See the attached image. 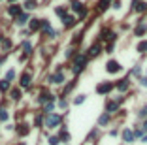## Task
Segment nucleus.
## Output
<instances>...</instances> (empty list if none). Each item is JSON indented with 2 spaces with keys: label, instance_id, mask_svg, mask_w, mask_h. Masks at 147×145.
<instances>
[{
  "label": "nucleus",
  "instance_id": "1",
  "mask_svg": "<svg viewBox=\"0 0 147 145\" xmlns=\"http://www.w3.org/2000/svg\"><path fill=\"white\" fill-rule=\"evenodd\" d=\"M58 122H60V117H58V115L49 113V115H47V119H45V126L55 128V126H58Z\"/></svg>",
  "mask_w": 147,
  "mask_h": 145
},
{
  "label": "nucleus",
  "instance_id": "2",
  "mask_svg": "<svg viewBox=\"0 0 147 145\" xmlns=\"http://www.w3.org/2000/svg\"><path fill=\"white\" fill-rule=\"evenodd\" d=\"M85 62H87V57H77L74 62V72H81L85 68Z\"/></svg>",
  "mask_w": 147,
  "mask_h": 145
},
{
  "label": "nucleus",
  "instance_id": "3",
  "mask_svg": "<svg viewBox=\"0 0 147 145\" xmlns=\"http://www.w3.org/2000/svg\"><path fill=\"white\" fill-rule=\"evenodd\" d=\"M111 89H113L111 83H100V85L96 87V92H98V94H107Z\"/></svg>",
  "mask_w": 147,
  "mask_h": 145
},
{
  "label": "nucleus",
  "instance_id": "4",
  "mask_svg": "<svg viewBox=\"0 0 147 145\" xmlns=\"http://www.w3.org/2000/svg\"><path fill=\"white\" fill-rule=\"evenodd\" d=\"M106 70L109 74H115V72H121V64L117 62V60H109L107 62V66H106Z\"/></svg>",
  "mask_w": 147,
  "mask_h": 145
},
{
  "label": "nucleus",
  "instance_id": "5",
  "mask_svg": "<svg viewBox=\"0 0 147 145\" xmlns=\"http://www.w3.org/2000/svg\"><path fill=\"white\" fill-rule=\"evenodd\" d=\"M123 140H125L126 143H132L134 141V132L130 130V128H126V130L123 132Z\"/></svg>",
  "mask_w": 147,
  "mask_h": 145
},
{
  "label": "nucleus",
  "instance_id": "6",
  "mask_svg": "<svg viewBox=\"0 0 147 145\" xmlns=\"http://www.w3.org/2000/svg\"><path fill=\"white\" fill-rule=\"evenodd\" d=\"M72 8H74V11H77V13L79 15H85V8H83V4H81V2H72Z\"/></svg>",
  "mask_w": 147,
  "mask_h": 145
},
{
  "label": "nucleus",
  "instance_id": "7",
  "mask_svg": "<svg viewBox=\"0 0 147 145\" xmlns=\"http://www.w3.org/2000/svg\"><path fill=\"white\" fill-rule=\"evenodd\" d=\"M42 30H44V34H49V36H53V34H55L53 28H51V25H49L47 21H42Z\"/></svg>",
  "mask_w": 147,
  "mask_h": 145
},
{
  "label": "nucleus",
  "instance_id": "8",
  "mask_svg": "<svg viewBox=\"0 0 147 145\" xmlns=\"http://www.w3.org/2000/svg\"><path fill=\"white\" fill-rule=\"evenodd\" d=\"M128 85H130L128 79H121V81L117 83V89H119V91L123 92V91H126V89H128Z\"/></svg>",
  "mask_w": 147,
  "mask_h": 145
},
{
  "label": "nucleus",
  "instance_id": "9",
  "mask_svg": "<svg viewBox=\"0 0 147 145\" xmlns=\"http://www.w3.org/2000/svg\"><path fill=\"white\" fill-rule=\"evenodd\" d=\"M49 81H53V83H62V81H64V76H62V74H55V76H49Z\"/></svg>",
  "mask_w": 147,
  "mask_h": 145
},
{
  "label": "nucleus",
  "instance_id": "10",
  "mask_svg": "<svg viewBox=\"0 0 147 145\" xmlns=\"http://www.w3.org/2000/svg\"><path fill=\"white\" fill-rule=\"evenodd\" d=\"M74 23H76V19L70 17V15H66V17L62 19V25H64V27H74Z\"/></svg>",
  "mask_w": 147,
  "mask_h": 145
},
{
  "label": "nucleus",
  "instance_id": "11",
  "mask_svg": "<svg viewBox=\"0 0 147 145\" xmlns=\"http://www.w3.org/2000/svg\"><path fill=\"white\" fill-rule=\"evenodd\" d=\"M28 85H30V76H28V74H23V77H21V87H25V89H27Z\"/></svg>",
  "mask_w": 147,
  "mask_h": 145
},
{
  "label": "nucleus",
  "instance_id": "12",
  "mask_svg": "<svg viewBox=\"0 0 147 145\" xmlns=\"http://www.w3.org/2000/svg\"><path fill=\"white\" fill-rule=\"evenodd\" d=\"M9 15H21V6H9Z\"/></svg>",
  "mask_w": 147,
  "mask_h": 145
},
{
  "label": "nucleus",
  "instance_id": "13",
  "mask_svg": "<svg viewBox=\"0 0 147 145\" xmlns=\"http://www.w3.org/2000/svg\"><path fill=\"white\" fill-rule=\"evenodd\" d=\"M40 27H42V21H38V19H30V28H32V30H38Z\"/></svg>",
  "mask_w": 147,
  "mask_h": 145
},
{
  "label": "nucleus",
  "instance_id": "14",
  "mask_svg": "<svg viewBox=\"0 0 147 145\" xmlns=\"http://www.w3.org/2000/svg\"><path fill=\"white\" fill-rule=\"evenodd\" d=\"M109 2H111V0H100V4H98V9H100V11H104V9H107V6H109Z\"/></svg>",
  "mask_w": 147,
  "mask_h": 145
},
{
  "label": "nucleus",
  "instance_id": "15",
  "mask_svg": "<svg viewBox=\"0 0 147 145\" xmlns=\"http://www.w3.org/2000/svg\"><path fill=\"white\" fill-rule=\"evenodd\" d=\"M145 30H147V25H145V23H142L138 28H136V36H142V34H143Z\"/></svg>",
  "mask_w": 147,
  "mask_h": 145
},
{
  "label": "nucleus",
  "instance_id": "16",
  "mask_svg": "<svg viewBox=\"0 0 147 145\" xmlns=\"http://www.w3.org/2000/svg\"><path fill=\"white\" fill-rule=\"evenodd\" d=\"M98 53H100V45H93V47H91V51H89L91 57H96Z\"/></svg>",
  "mask_w": 147,
  "mask_h": 145
},
{
  "label": "nucleus",
  "instance_id": "17",
  "mask_svg": "<svg viewBox=\"0 0 147 145\" xmlns=\"http://www.w3.org/2000/svg\"><path fill=\"white\" fill-rule=\"evenodd\" d=\"M117 106H119V102H109L107 104V113H111V111H115Z\"/></svg>",
  "mask_w": 147,
  "mask_h": 145
},
{
  "label": "nucleus",
  "instance_id": "18",
  "mask_svg": "<svg viewBox=\"0 0 147 145\" xmlns=\"http://www.w3.org/2000/svg\"><path fill=\"white\" fill-rule=\"evenodd\" d=\"M138 51H140V53H145V51H147V41H140V43H138Z\"/></svg>",
  "mask_w": 147,
  "mask_h": 145
},
{
  "label": "nucleus",
  "instance_id": "19",
  "mask_svg": "<svg viewBox=\"0 0 147 145\" xmlns=\"http://www.w3.org/2000/svg\"><path fill=\"white\" fill-rule=\"evenodd\" d=\"M19 134H21V136H27L28 134V126L27 124H21V126H19Z\"/></svg>",
  "mask_w": 147,
  "mask_h": 145
},
{
  "label": "nucleus",
  "instance_id": "20",
  "mask_svg": "<svg viewBox=\"0 0 147 145\" xmlns=\"http://www.w3.org/2000/svg\"><path fill=\"white\" fill-rule=\"evenodd\" d=\"M30 49H32V47H30V43H28V41H25V43H23V53H25V55H28V53H30Z\"/></svg>",
  "mask_w": 147,
  "mask_h": 145
},
{
  "label": "nucleus",
  "instance_id": "21",
  "mask_svg": "<svg viewBox=\"0 0 147 145\" xmlns=\"http://www.w3.org/2000/svg\"><path fill=\"white\" fill-rule=\"evenodd\" d=\"M9 89V81L6 79V81H0V91H8Z\"/></svg>",
  "mask_w": 147,
  "mask_h": 145
},
{
  "label": "nucleus",
  "instance_id": "22",
  "mask_svg": "<svg viewBox=\"0 0 147 145\" xmlns=\"http://www.w3.org/2000/svg\"><path fill=\"white\" fill-rule=\"evenodd\" d=\"M145 8H147L145 2H140V4H136V11H145Z\"/></svg>",
  "mask_w": 147,
  "mask_h": 145
},
{
  "label": "nucleus",
  "instance_id": "23",
  "mask_svg": "<svg viewBox=\"0 0 147 145\" xmlns=\"http://www.w3.org/2000/svg\"><path fill=\"white\" fill-rule=\"evenodd\" d=\"M27 19H28L27 15H25V13H21V15L17 17V23H19V25H23V23H27Z\"/></svg>",
  "mask_w": 147,
  "mask_h": 145
},
{
  "label": "nucleus",
  "instance_id": "24",
  "mask_svg": "<svg viewBox=\"0 0 147 145\" xmlns=\"http://www.w3.org/2000/svg\"><path fill=\"white\" fill-rule=\"evenodd\" d=\"M107 121H109V115L106 113V115H102V117H100V121H98V122H100V124H106Z\"/></svg>",
  "mask_w": 147,
  "mask_h": 145
},
{
  "label": "nucleus",
  "instance_id": "25",
  "mask_svg": "<svg viewBox=\"0 0 147 145\" xmlns=\"http://www.w3.org/2000/svg\"><path fill=\"white\" fill-rule=\"evenodd\" d=\"M57 15H60V17H66V9H62V8H57Z\"/></svg>",
  "mask_w": 147,
  "mask_h": 145
},
{
  "label": "nucleus",
  "instance_id": "26",
  "mask_svg": "<svg viewBox=\"0 0 147 145\" xmlns=\"http://www.w3.org/2000/svg\"><path fill=\"white\" fill-rule=\"evenodd\" d=\"M9 47H11V41H9V40L2 41V49H9Z\"/></svg>",
  "mask_w": 147,
  "mask_h": 145
},
{
  "label": "nucleus",
  "instance_id": "27",
  "mask_svg": "<svg viewBox=\"0 0 147 145\" xmlns=\"http://www.w3.org/2000/svg\"><path fill=\"white\" fill-rule=\"evenodd\" d=\"M19 96H21V91H19V89H13V91H11V98H19Z\"/></svg>",
  "mask_w": 147,
  "mask_h": 145
},
{
  "label": "nucleus",
  "instance_id": "28",
  "mask_svg": "<svg viewBox=\"0 0 147 145\" xmlns=\"http://www.w3.org/2000/svg\"><path fill=\"white\" fill-rule=\"evenodd\" d=\"M74 102H76L77 106H79V104H83V102H85V96H77V98L74 100Z\"/></svg>",
  "mask_w": 147,
  "mask_h": 145
},
{
  "label": "nucleus",
  "instance_id": "29",
  "mask_svg": "<svg viewBox=\"0 0 147 145\" xmlns=\"http://www.w3.org/2000/svg\"><path fill=\"white\" fill-rule=\"evenodd\" d=\"M13 76H15V74H13V70H9V72H8V76H6V79H8V81H11V79H13Z\"/></svg>",
  "mask_w": 147,
  "mask_h": 145
},
{
  "label": "nucleus",
  "instance_id": "30",
  "mask_svg": "<svg viewBox=\"0 0 147 145\" xmlns=\"http://www.w3.org/2000/svg\"><path fill=\"white\" fill-rule=\"evenodd\" d=\"M0 119H2V121H6V119H8V113H6L4 109H0Z\"/></svg>",
  "mask_w": 147,
  "mask_h": 145
},
{
  "label": "nucleus",
  "instance_id": "31",
  "mask_svg": "<svg viewBox=\"0 0 147 145\" xmlns=\"http://www.w3.org/2000/svg\"><path fill=\"white\" fill-rule=\"evenodd\" d=\"M49 143L51 145H58V138H49Z\"/></svg>",
  "mask_w": 147,
  "mask_h": 145
},
{
  "label": "nucleus",
  "instance_id": "32",
  "mask_svg": "<svg viewBox=\"0 0 147 145\" xmlns=\"http://www.w3.org/2000/svg\"><path fill=\"white\" fill-rule=\"evenodd\" d=\"M140 117H147V108H143L142 111H140Z\"/></svg>",
  "mask_w": 147,
  "mask_h": 145
},
{
  "label": "nucleus",
  "instance_id": "33",
  "mask_svg": "<svg viewBox=\"0 0 147 145\" xmlns=\"http://www.w3.org/2000/svg\"><path fill=\"white\" fill-rule=\"evenodd\" d=\"M25 8H27V9H32V8H34V4H32V2H27V4H25Z\"/></svg>",
  "mask_w": 147,
  "mask_h": 145
},
{
  "label": "nucleus",
  "instance_id": "34",
  "mask_svg": "<svg viewBox=\"0 0 147 145\" xmlns=\"http://www.w3.org/2000/svg\"><path fill=\"white\" fill-rule=\"evenodd\" d=\"M142 85H143V87H147V77H143V79H142Z\"/></svg>",
  "mask_w": 147,
  "mask_h": 145
},
{
  "label": "nucleus",
  "instance_id": "35",
  "mask_svg": "<svg viewBox=\"0 0 147 145\" xmlns=\"http://www.w3.org/2000/svg\"><path fill=\"white\" fill-rule=\"evenodd\" d=\"M143 128H145V130H147V121H145V124H143Z\"/></svg>",
  "mask_w": 147,
  "mask_h": 145
},
{
  "label": "nucleus",
  "instance_id": "36",
  "mask_svg": "<svg viewBox=\"0 0 147 145\" xmlns=\"http://www.w3.org/2000/svg\"><path fill=\"white\" fill-rule=\"evenodd\" d=\"M28 2H32V0H28ZM34 2H36V0H34Z\"/></svg>",
  "mask_w": 147,
  "mask_h": 145
},
{
  "label": "nucleus",
  "instance_id": "37",
  "mask_svg": "<svg viewBox=\"0 0 147 145\" xmlns=\"http://www.w3.org/2000/svg\"><path fill=\"white\" fill-rule=\"evenodd\" d=\"M11 2H13V0H11Z\"/></svg>",
  "mask_w": 147,
  "mask_h": 145
}]
</instances>
